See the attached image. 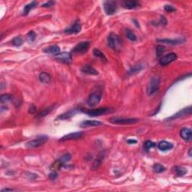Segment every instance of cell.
I'll use <instances>...</instances> for the list:
<instances>
[{
	"instance_id": "cell-15",
	"label": "cell",
	"mask_w": 192,
	"mask_h": 192,
	"mask_svg": "<svg viewBox=\"0 0 192 192\" xmlns=\"http://www.w3.org/2000/svg\"><path fill=\"white\" fill-rule=\"evenodd\" d=\"M180 136L184 140H186V141H191L192 138L191 130L188 128H182V129L180 131Z\"/></svg>"
},
{
	"instance_id": "cell-18",
	"label": "cell",
	"mask_w": 192,
	"mask_h": 192,
	"mask_svg": "<svg viewBox=\"0 0 192 192\" xmlns=\"http://www.w3.org/2000/svg\"><path fill=\"white\" fill-rule=\"evenodd\" d=\"M81 72L84 74H87L89 75H98V72L96 69H95L93 66L86 65L81 68Z\"/></svg>"
},
{
	"instance_id": "cell-8",
	"label": "cell",
	"mask_w": 192,
	"mask_h": 192,
	"mask_svg": "<svg viewBox=\"0 0 192 192\" xmlns=\"http://www.w3.org/2000/svg\"><path fill=\"white\" fill-rule=\"evenodd\" d=\"M90 46V42L89 41H82L77 44L76 46L74 47L72 52L75 53H80L84 54L88 51L89 48Z\"/></svg>"
},
{
	"instance_id": "cell-28",
	"label": "cell",
	"mask_w": 192,
	"mask_h": 192,
	"mask_svg": "<svg viewBox=\"0 0 192 192\" xmlns=\"http://www.w3.org/2000/svg\"><path fill=\"white\" fill-rule=\"evenodd\" d=\"M53 107H54V106H50V107H46L44 110H43L42 111H41L40 113H39L38 116L39 117H43V116H47V115L49 114V113H50V112L52 111L53 110Z\"/></svg>"
},
{
	"instance_id": "cell-7",
	"label": "cell",
	"mask_w": 192,
	"mask_h": 192,
	"mask_svg": "<svg viewBox=\"0 0 192 192\" xmlns=\"http://www.w3.org/2000/svg\"><path fill=\"white\" fill-rule=\"evenodd\" d=\"M111 108H109V107H101V108H98V109H93V110H83L82 111L84 113H87V115L90 116H101V115H105L107 113H110L112 111Z\"/></svg>"
},
{
	"instance_id": "cell-42",
	"label": "cell",
	"mask_w": 192,
	"mask_h": 192,
	"mask_svg": "<svg viewBox=\"0 0 192 192\" xmlns=\"http://www.w3.org/2000/svg\"><path fill=\"white\" fill-rule=\"evenodd\" d=\"M127 142H128V144H132V143H137V140H128Z\"/></svg>"
},
{
	"instance_id": "cell-10",
	"label": "cell",
	"mask_w": 192,
	"mask_h": 192,
	"mask_svg": "<svg viewBox=\"0 0 192 192\" xmlns=\"http://www.w3.org/2000/svg\"><path fill=\"white\" fill-rule=\"evenodd\" d=\"M176 59H177V56H176V54L174 53H170L167 54V55L161 57L159 62L161 66H167V65L170 64V63L174 62L175 60H176Z\"/></svg>"
},
{
	"instance_id": "cell-31",
	"label": "cell",
	"mask_w": 192,
	"mask_h": 192,
	"mask_svg": "<svg viewBox=\"0 0 192 192\" xmlns=\"http://www.w3.org/2000/svg\"><path fill=\"white\" fill-rule=\"evenodd\" d=\"M23 41L22 37H20V36L15 37L12 40V44H13L16 47L21 46V45L23 44Z\"/></svg>"
},
{
	"instance_id": "cell-22",
	"label": "cell",
	"mask_w": 192,
	"mask_h": 192,
	"mask_svg": "<svg viewBox=\"0 0 192 192\" xmlns=\"http://www.w3.org/2000/svg\"><path fill=\"white\" fill-rule=\"evenodd\" d=\"M143 68H144V66H143V65H142V64L135 65V66H132V68H131V69H130L129 71H128V75H136V74H137V73H139L140 72H141V71L143 69Z\"/></svg>"
},
{
	"instance_id": "cell-30",
	"label": "cell",
	"mask_w": 192,
	"mask_h": 192,
	"mask_svg": "<svg viewBox=\"0 0 192 192\" xmlns=\"http://www.w3.org/2000/svg\"><path fill=\"white\" fill-rule=\"evenodd\" d=\"M153 170L154 172L157 173H162L165 170V167H164L163 165L160 164H156L153 166Z\"/></svg>"
},
{
	"instance_id": "cell-25",
	"label": "cell",
	"mask_w": 192,
	"mask_h": 192,
	"mask_svg": "<svg viewBox=\"0 0 192 192\" xmlns=\"http://www.w3.org/2000/svg\"><path fill=\"white\" fill-rule=\"evenodd\" d=\"M93 54H94L95 56L100 58V59H101V61L104 62H107V58L105 57L104 54L101 51H100L99 50H98V49L93 50Z\"/></svg>"
},
{
	"instance_id": "cell-2",
	"label": "cell",
	"mask_w": 192,
	"mask_h": 192,
	"mask_svg": "<svg viewBox=\"0 0 192 192\" xmlns=\"http://www.w3.org/2000/svg\"><path fill=\"white\" fill-rule=\"evenodd\" d=\"M107 44L111 49L119 50L122 47V43L119 36L115 33H110L107 38Z\"/></svg>"
},
{
	"instance_id": "cell-5",
	"label": "cell",
	"mask_w": 192,
	"mask_h": 192,
	"mask_svg": "<svg viewBox=\"0 0 192 192\" xmlns=\"http://www.w3.org/2000/svg\"><path fill=\"white\" fill-rule=\"evenodd\" d=\"M101 99V90H96L93 92L89 96L87 99V104L90 107H95L99 104Z\"/></svg>"
},
{
	"instance_id": "cell-44",
	"label": "cell",
	"mask_w": 192,
	"mask_h": 192,
	"mask_svg": "<svg viewBox=\"0 0 192 192\" xmlns=\"http://www.w3.org/2000/svg\"><path fill=\"white\" fill-rule=\"evenodd\" d=\"M191 150H192V149L191 148V149H189V152H188V155H189L190 157H191Z\"/></svg>"
},
{
	"instance_id": "cell-29",
	"label": "cell",
	"mask_w": 192,
	"mask_h": 192,
	"mask_svg": "<svg viewBox=\"0 0 192 192\" xmlns=\"http://www.w3.org/2000/svg\"><path fill=\"white\" fill-rule=\"evenodd\" d=\"M175 171H176V174L179 176H182L185 174H186L188 170L187 169L184 168V167H175Z\"/></svg>"
},
{
	"instance_id": "cell-32",
	"label": "cell",
	"mask_w": 192,
	"mask_h": 192,
	"mask_svg": "<svg viewBox=\"0 0 192 192\" xmlns=\"http://www.w3.org/2000/svg\"><path fill=\"white\" fill-rule=\"evenodd\" d=\"M155 146H156V144H155V143H153V142L150 141V140H147V141L145 142L144 143V148L146 150H149V149L155 147Z\"/></svg>"
},
{
	"instance_id": "cell-27",
	"label": "cell",
	"mask_w": 192,
	"mask_h": 192,
	"mask_svg": "<svg viewBox=\"0 0 192 192\" xmlns=\"http://www.w3.org/2000/svg\"><path fill=\"white\" fill-rule=\"evenodd\" d=\"M125 34H126V37L130 41H137V36H136V35L131 29H125Z\"/></svg>"
},
{
	"instance_id": "cell-3",
	"label": "cell",
	"mask_w": 192,
	"mask_h": 192,
	"mask_svg": "<svg viewBox=\"0 0 192 192\" xmlns=\"http://www.w3.org/2000/svg\"><path fill=\"white\" fill-rule=\"evenodd\" d=\"M70 159H71L70 154H65V155H62L61 158H59L57 161H56L55 162L53 163L52 165L50 166L51 171L56 172L57 171V170H60V169L64 166L65 164H66L68 161H70Z\"/></svg>"
},
{
	"instance_id": "cell-13",
	"label": "cell",
	"mask_w": 192,
	"mask_h": 192,
	"mask_svg": "<svg viewBox=\"0 0 192 192\" xmlns=\"http://www.w3.org/2000/svg\"><path fill=\"white\" fill-rule=\"evenodd\" d=\"M81 30V26L80 24L79 21L77 20L70 28L67 29L65 30L64 32L66 34H77V33L80 32Z\"/></svg>"
},
{
	"instance_id": "cell-35",
	"label": "cell",
	"mask_w": 192,
	"mask_h": 192,
	"mask_svg": "<svg viewBox=\"0 0 192 192\" xmlns=\"http://www.w3.org/2000/svg\"><path fill=\"white\" fill-rule=\"evenodd\" d=\"M165 50V47L163 46H161V45H158V47H156V51H157V56L159 57L164 52Z\"/></svg>"
},
{
	"instance_id": "cell-36",
	"label": "cell",
	"mask_w": 192,
	"mask_h": 192,
	"mask_svg": "<svg viewBox=\"0 0 192 192\" xmlns=\"http://www.w3.org/2000/svg\"><path fill=\"white\" fill-rule=\"evenodd\" d=\"M164 10H165L166 11L171 13V12L175 11L176 8H175L174 7H173L172 5H166L164 6Z\"/></svg>"
},
{
	"instance_id": "cell-11",
	"label": "cell",
	"mask_w": 192,
	"mask_h": 192,
	"mask_svg": "<svg viewBox=\"0 0 192 192\" xmlns=\"http://www.w3.org/2000/svg\"><path fill=\"white\" fill-rule=\"evenodd\" d=\"M56 59L59 61L62 62L69 64V63H71L72 62V55L70 53L64 52L56 56Z\"/></svg>"
},
{
	"instance_id": "cell-39",
	"label": "cell",
	"mask_w": 192,
	"mask_h": 192,
	"mask_svg": "<svg viewBox=\"0 0 192 192\" xmlns=\"http://www.w3.org/2000/svg\"><path fill=\"white\" fill-rule=\"evenodd\" d=\"M35 111H36V107L33 105V104H31L29 107V113L33 114V113H35Z\"/></svg>"
},
{
	"instance_id": "cell-14",
	"label": "cell",
	"mask_w": 192,
	"mask_h": 192,
	"mask_svg": "<svg viewBox=\"0 0 192 192\" xmlns=\"http://www.w3.org/2000/svg\"><path fill=\"white\" fill-rule=\"evenodd\" d=\"M84 135L82 132L79 131V132H73L70 133V134H67V135H65L64 137H62L60 139V141H66V140H77V139H79L81 137H82V136Z\"/></svg>"
},
{
	"instance_id": "cell-41",
	"label": "cell",
	"mask_w": 192,
	"mask_h": 192,
	"mask_svg": "<svg viewBox=\"0 0 192 192\" xmlns=\"http://www.w3.org/2000/svg\"><path fill=\"white\" fill-rule=\"evenodd\" d=\"M161 23L163 24V25H166V24H167V20H166L164 17H161Z\"/></svg>"
},
{
	"instance_id": "cell-38",
	"label": "cell",
	"mask_w": 192,
	"mask_h": 192,
	"mask_svg": "<svg viewBox=\"0 0 192 192\" xmlns=\"http://www.w3.org/2000/svg\"><path fill=\"white\" fill-rule=\"evenodd\" d=\"M101 164V160L99 159H97L95 161L94 164H93V169H97L98 167H99V165Z\"/></svg>"
},
{
	"instance_id": "cell-33",
	"label": "cell",
	"mask_w": 192,
	"mask_h": 192,
	"mask_svg": "<svg viewBox=\"0 0 192 192\" xmlns=\"http://www.w3.org/2000/svg\"><path fill=\"white\" fill-rule=\"evenodd\" d=\"M11 99H12V96L9 94L2 95V96H1V98H0V100H1L2 103L8 102V101H10Z\"/></svg>"
},
{
	"instance_id": "cell-12",
	"label": "cell",
	"mask_w": 192,
	"mask_h": 192,
	"mask_svg": "<svg viewBox=\"0 0 192 192\" xmlns=\"http://www.w3.org/2000/svg\"><path fill=\"white\" fill-rule=\"evenodd\" d=\"M191 107H187V108H184L183 110H182L181 111L178 112L176 114H174L173 116H170L168 119L169 120H173V119H178V118L182 117V116H185L187 115H191Z\"/></svg>"
},
{
	"instance_id": "cell-37",
	"label": "cell",
	"mask_w": 192,
	"mask_h": 192,
	"mask_svg": "<svg viewBox=\"0 0 192 192\" xmlns=\"http://www.w3.org/2000/svg\"><path fill=\"white\" fill-rule=\"evenodd\" d=\"M54 4H55V2H53V1H50V2H46V3H44V4L42 5V7H44V8L51 7V6L53 5Z\"/></svg>"
},
{
	"instance_id": "cell-1",
	"label": "cell",
	"mask_w": 192,
	"mask_h": 192,
	"mask_svg": "<svg viewBox=\"0 0 192 192\" xmlns=\"http://www.w3.org/2000/svg\"><path fill=\"white\" fill-rule=\"evenodd\" d=\"M160 83H161V79H160L159 77L156 76L151 78L149 84H148L147 90H146L147 94L149 96H152L158 91L160 87Z\"/></svg>"
},
{
	"instance_id": "cell-9",
	"label": "cell",
	"mask_w": 192,
	"mask_h": 192,
	"mask_svg": "<svg viewBox=\"0 0 192 192\" xmlns=\"http://www.w3.org/2000/svg\"><path fill=\"white\" fill-rule=\"evenodd\" d=\"M104 8L107 15H112L116 11L117 4L114 1H106L104 3Z\"/></svg>"
},
{
	"instance_id": "cell-21",
	"label": "cell",
	"mask_w": 192,
	"mask_h": 192,
	"mask_svg": "<svg viewBox=\"0 0 192 192\" xmlns=\"http://www.w3.org/2000/svg\"><path fill=\"white\" fill-rule=\"evenodd\" d=\"M140 3L137 1H125L122 3V6L127 9H134L139 7Z\"/></svg>"
},
{
	"instance_id": "cell-20",
	"label": "cell",
	"mask_w": 192,
	"mask_h": 192,
	"mask_svg": "<svg viewBox=\"0 0 192 192\" xmlns=\"http://www.w3.org/2000/svg\"><path fill=\"white\" fill-rule=\"evenodd\" d=\"M173 147V145L171 143L167 141H161L158 144V148L161 151H167L171 149Z\"/></svg>"
},
{
	"instance_id": "cell-34",
	"label": "cell",
	"mask_w": 192,
	"mask_h": 192,
	"mask_svg": "<svg viewBox=\"0 0 192 192\" xmlns=\"http://www.w3.org/2000/svg\"><path fill=\"white\" fill-rule=\"evenodd\" d=\"M35 38H36V34L35 33V32L33 31L29 32L28 33V35H27V38H28V40L29 41H34Z\"/></svg>"
},
{
	"instance_id": "cell-43",
	"label": "cell",
	"mask_w": 192,
	"mask_h": 192,
	"mask_svg": "<svg viewBox=\"0 0 192 192\" xmlns=\"http://www.w3.org/2000/svg\"><path fill=\"white\" fill-rule=\"evenodd\" d=\"M13 191V189H8V188H5V189H3L2 191V192H4V191Z\"/></svg>"
},
{
	"instance_id": "cell-4",
	"label": "cell",
	"mask_w": 192,
	"mask_h": 192,
	"mask_svg": "<svg viewBox=\"0 0 192 192\" xmlns=\"http://www.w3.org/2000/svg\"><path fill=\"white\" fill-rule=\"evenodd\" d=\"M110 122L117 125H129L134 124L139 122L138 119L136 118H123V117H113L110 119Z\"/></svg>"
},
{
	"instance_id": "cell-17",
	"label": "cell",
	"mask_w": 192,
	"mask_h": 192,
	"mask_svg": "<svg viewBox=\"0 0 192 192\" xmlns=\"http://www.w3.org/2000/svg\"><path fill=\"white\" fill-rule=\"evenodd\" d=\"M157 41L160 42V43L164 44H168L176 45L182 44L185 41V39L183 38H179V39H158Z\"/></svg>"
},
{
	"instance_id": "cell-19",
	"label": "cell",
	"mask_w": 192,
	"mask_h": 192,
	"mask_svg": "<svg viewBox=\"0 0 192 192\" xmlns=\"http://www.w3.org/2000/svg\"><path fill=\"white\" fill-rule=\"evenodd\" d=\"M44 52L47 53L52 54V55H54V56H57L60 53L61 50H60V48L57 45H53V46L47 47L46 49L44 50Z\"/></svg>"
},
{
	"instance_id": "cell-16",
	"label": "cell",
	"mask_w": 192,
	"mask_h": 192,
	"mask_svg": "<svg viewBox=\"0 0 192 192\" xmlns=\"http://www.w3.org/2000/svg\"><path fill=\"white\" fill-rule=\"evenodd\" d=\"M103 125L102 122L96 120H87L81 122V127L82 128H89V127H98Z\"/></svg>"
},
{
	"instance_id": "cell-24",
	"label": "cell",
	"mask_w": 192,
	"mask_h": 192,
	"mask_svg": "<svg viewBox=\"0 0 192 192\" xmlns=\"http://www.w3.org/2000/svg\"><path fill=\"white\" fill-rule=\"evenodd\" d=\"M39 80L43 84H49L51 81V77L46 72H42L39 75Z\"/></svg>"
},
{
	"instance_id": "cell-6",
	"label": "cell",
	"mask_w": 192,
	"mask_h": 192,
	"mask_svg": "<svg viewBox=\"0 0 192 192\" xmlns=\"http://www.w3.org/2000/svg\"><path fill=\"white\" fill-rule=\"evenodd\" d=\"M48 137L47 136H41V137H38L36 139L32 140H30L28 143H26V146L29 149H32V148H37L39 146H42L48 140Z\"/></svg>"
},
{
	"instance_id": "cell-40",
	"label": "cell",
	"mask_w": 192,
	"mask_h": 192,
	"mask_svg": "<svg viewBox=\"0 0 192 192\" xmlns=\"http://www.w3.org/2000/svg\"><path fill=\"white\" fill-rule=\"evenodd\" d=\"M57 176H58V175H57V173H56V172L51 173L49 175V178L50 179H51V180H55V179L57 178Z\"/></svg>"
},
{
	"instance_id": "cell-26",
	"label": "cell",
	"mask_w": 192,
	"mask_h": 192,
	"mask_svg": "<svg viewBox=\"0 0 192 192\" xmlns=\"http://www.w3.org/2000/svg\"><path fill=\"white\" fill-rule=\"evenodd\" d=\"M75 114V110H71V111L67 112V113H63V114H62L61 116H59L58 117H57V119H62V120H64V119H69V118L72 117V116H73Z\"/></svg>"
},
{
	"instance_id": "cell-23",
	"label": "cell",
	"mask_w": 192,
	"mask_h": 192,
	"mask_svg": "<svg viewBox=\"0 0 192 192\" xmlns=\"http://www.w3.org/2000/svg\"><path fill=\"white\" fill-rule=\"evenodd\" d=\"M38 5V2L35 1H33L31 3H29V4L26 5L24 7V9H23V15H27L29 13L30 11L32 10V9L35 8Z\"/></svg>"
}]
</instances>
